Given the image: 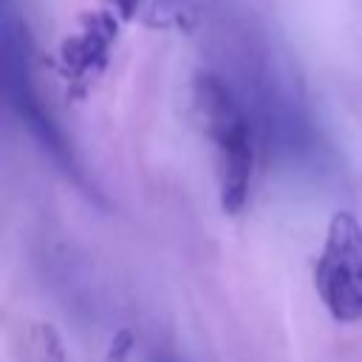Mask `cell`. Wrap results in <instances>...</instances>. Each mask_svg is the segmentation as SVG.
Wrapping results in <instances>:
<instances>
[{
  "label": "cell",
  "mask_w": 362,
  "mask_h": 362,
  "mask_svg": "<svg viewBox=\"0 0 362 362\" xmlns=\"http://www.w3.org/2000/svg\"><path fill=\"white\" fill-rule=\"evenodd\" d=\"M192 102L204 133L218 156V198L226 215H238L252 189L255 175V136L249 113L235 88L212 74L198 71L192 79Z\"/></svg>",
  "instance_id": "cell-1"
},
{
  "label": "cell",
  "mask_w": 362,
  "mask_h": 362,
  "mask_svg": "<svg viewBox=\"0 0 362 362\" xmlns=\"http://www.w3.org/2000/svg\"><path fill=\"white\" fill-rule=\"evenodd\" d=\"M0 48H3V88L6 102L23 127L34 136V141L48 153V158L82 189H88L85 173L71 150L68 136L51 116L34 82V37L25 17L14 8L11 0H3L0 11ZM93 195V189H88Z\"/></svg>",
  "instance_id": "cell-2"
},
{
  "label": "cell",
  "mask_w": 362,
  "mask_h": 362,
  "mask_svg": "<svg viewBox=\"0 0 362 362\" xmlns=\"http://www.w3.org/2000/svg\"><path fill=\"white\" fill-rule=\"evenodd\" d=\"M314 288L337 322L362 320V223L354 212H334L314 263Z\"/></svg>",
  "instance_id": "cell-3"
},
{
  "label": "cell",
  "mask_w": 362,
  "mask_h": 362,
  "mask_svg": "<svg viewBox=\"0 0 362 362\" xmlns=\"http://www.w3.org/2000/svg\"><path fill=\"white\" fill-rule=\"evenodd\" d=\"M119 14L110 6L85 8L57 45V74L68 102H82L105 76L119 40Z\"/></svg>",
  "instance_id": "cell-4"
},
{
  "label": "cell",
  "mask_w": 362,
  "mask_h": 362,
  "mask_svg": "<svg viewBox=\"0 0 362 362\" xmlns=\"http://www.w3.org/2000/svg\"><path fill=\"white\" fill-rule=\"evenodd\" d=\"M122 23H136L150 31L192 34L201 23L198 0H107Z\"/></svg>",
  "instance_id": "cell-5"
},
{
  "label": "cell",
  "mask_w": 362,
  "mask_h": 362,
  "mask_svg": "<svg viewBox=\"0 0 362 362\" xmlns=\"http://www.w3.org/2000/svg\"><path fill=\"white\" fill-rule=\"evenodd\" d=\"M130 348H133V337H130V331H119V334H116V339L110 342L107 362H124V359H127V354H130Z\"/></svg>",
  "instance_id": "cell-6"
}]
</instances>
